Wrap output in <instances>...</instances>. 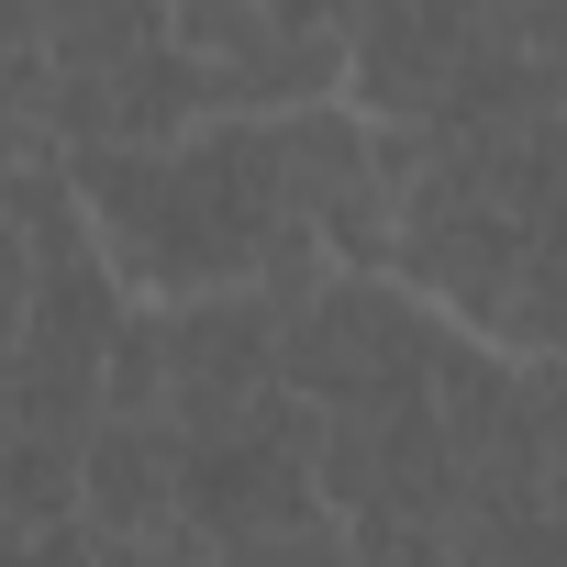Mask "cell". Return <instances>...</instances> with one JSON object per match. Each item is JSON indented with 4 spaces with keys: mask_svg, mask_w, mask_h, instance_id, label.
Here are the masks:
<instances>
[{
    "mask_svg": "<svg viewBox=\"0 0 567 567\" xmlns=\"http://www.w3.org/2000/svg\"><path fill=\"white\" fill-rule=\"evenodd\" d=\"M445 323L412 312L390 278H323V290L278 323V390L301 412H412L434 379Z\"/></svg>",
    "mask_w": 567,
    "mask_h": 567,
    "instance_id": "obj_1",
    "label": "cell"
},
{
    "mask_svg": "<svg viewBox=\"0 0 567 567\" xmlns=\"http://www.w3.org/2000/svg\"><path fill=\"white\" fill-rule=\"evenodd\" d=\"M167 45L189 56L212 123H278L346 90V34L312 12H256V0H189L167 12Z\"/></svg>",
    "mask_w": 567,
    "mask_h": 567,
    "instance_id": "obj_2",
    "label": "cell"
},
{
    "mask_svg": "<svg viewBox=\"0 0 567 567\" xmlns=\"http://www.w3.org/2000/svg\"><path fill=\"white\" fill-rule=\"evenodd\" d=\"M156 357H167V401H156V423H167L178 445H200V434H223L245 401L278 390V312H267L256 290L178 301V312H156Z\"/></svg>",
    "mask_w": 567,
    "mask_h": 567,
    "instance_id": "obj_3",
    "label": "cell"
},
{
    "mask_svg": "<svg viewBox=\"0 0 567 567\" xmlns=\"http://www.w3.org/2000/svg\"><path fill=\"white\" fill-rule=\"evenodd\" d=\"M178 523V434L101 412L79 434V534L90 545H156Z\"/></svg>",
    "mask_w": 567,
    "mask_h": 567,
    "instance_id": "obj_4",
    "label": "cell"
},
{
    "mask_svg": "<svg viewBox=\"0 0 567 567\" xmlns=\"http://www.w3.org/2000/svg\"><path fill=\"white\" fill-rule=\"evenodd\" d=\"M167 34V12H134V0H45V68H123V56H145Z\"/></svg>",
    "mask_w": 567,
    "mask_h": 567,
    "instance_id": "obj_5",
    "label": "cell"
},
{
    "mask_svg": "<svg viewBox=\"0 0 567 567\" xmlns=\"http://www.w3.org/2000/svg\"><path fill=\"white\" fill-rule=\"evenodd\" d=\"M334 534H346V567H445V545L412 523H334Z\"/></svg>",
    "mask_w": 567,
    "mask_h": 567,
    "instance_id": "obj_6",
    "label": "cell"
}]
</instances>
